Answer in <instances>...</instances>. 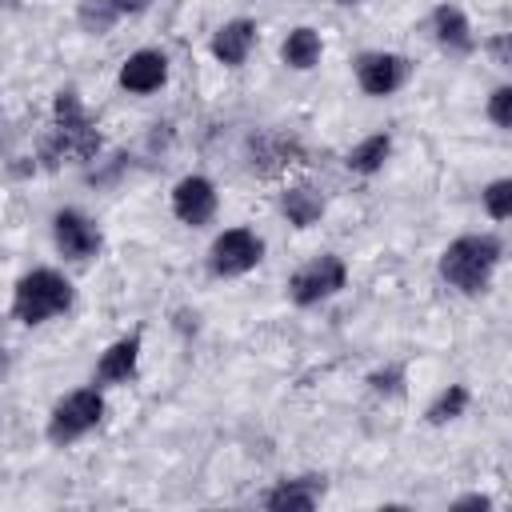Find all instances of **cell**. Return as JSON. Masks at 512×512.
Here are the masks:
<instances>
[{
  "label": "cell",
  "instance_id": "obj_1",
  "mask_svg": "<svg viewBox=\"0 0 512 512\" xmlns=\"http://www.w3.org/2000/svg\"><path fill=\"white\" fill-rule=\"evenodd\" d=\"M500 240L496 236H460L440 256V276L460 292H484L492 268L500 264Z\"/></svg>",
  "mask_w": 512,
  "mask_h": 512
},
{
  "label": "cell",
  "instance_id": "obj_2",
  "mask_svg": "<svg viewBox=\"0 0 512 512\" xmlns=\"http://www.w3.org/2000/svg\"><path fill=\"white\" fill-rule=\"evenodd\" d=\"M68 304H72V284L52 268H36V272L20 276L16 296H12V312L24 324H40V320L64 312Z\"/></svg>",
  "mask_w": 512,
  "mask_h": 512
},
{
  "label": "cell",
  "instance_id": "obj_3",
  "mask_svg": "<svg viewBox=\"0 0 512 512\" xmlns=\"http://www.w3.org/2000/svg\"><path fill=\"white\" fill-rule=\"evenodd\" d=\"M104 416V396L96 388H80L72 396H64L48 420V440L52 444H72L76 436H84L88 428H96Z\"/></svg>",
  "mask_w": 512,
  "mask_h": 512
},
{
  "label": "cell",
  "instance_id": "obj_4",
  "mask_svg": "<svg viewBox=\"0 0 512 512\" xmlns=\"http://www.w3.org/2000/svg\"><path fill=\"white\" fill-rule=\"evenodd\" d=\"M56 140H60L64 152H72L80 160L96 156V148H100V136H96L92 120L84 116V108H80V100H76L72 88L56 96Z\"/></svg>",
  "mask_w": 512,
  "mask_h": 512
},
{
  "label": "cell",
  "instance_id": "obj_5",
  "mask_svg": "<svg viewBox=\"0 0 512 512\" xmlns=\"http://www.w3.org/2000/svg\"><path fill=\"white\" fill-rule=\"evenodd\" d=\"M260 252H264V244H260L256 232H248V228H228V232L216 236V244H212V272H216V276H240V272L256 268Z\"/></svg>",
  "mask_w": 512,
  "mask_h": 512
},
{
  "label": "cell",
  "instance_id": "obj_6",
  "mask_svg": "<svg viewBox=\"0 0 512 512\" xmlns=\"http://www.w3.org/2000/svg\"><path fill=\"white\" fill-rule=\"evenodd\" d=\"M336 288H344V264L340 256H320L308 268H300L292 276V300L296 304H316L324 296H332Z\"/></svg>",
  "mask_w": 512,
  "mask_h": 512
},
{
  "label": "cell",
  "instance_id": "obj_7",
  "mask_svg": "<svg viewBox=\"0 0 512 512\" xmlns=\"http://www.w3.org/2000/svg\"><path fill=\"white\" fill-rule=\"evenodd\" d=\"M356 76L368 96H388L408 80V60L392 56V52H368L356 60Z\"/></svg>",
  "mask_w": 512,
  "mask_h": 512
},
{
  "label": "cell",
  "instance_id": "obj_8",
  "mask_svg": "<svg viewBox=\"0 0 512 512\" xmlns=\"http://www.w3.org/2000/svg\"><path fill=\"white\" fill-rule=\"evenodd\" d=\"M52 228H56V244H60V252L72 256V260H88V256L100 248V232H96V224H92L88 216H80L76 208L56 212Z\"/></svg>",
  "mask_w": 512,
  "mask_h": 512
},
{
  "label": "cell",
  "instance_id": "obj_9",
  "mask_svg": "<svg viewBox=\"0 0 512 512\" xmlns=\"http://www.w3.org/2000/svg\"><path fill=\"white\" fill-rule=\"evenodd\" d=\"M172 208L184 224H204L216 212V188L204 176H184L172 192Z\"/></svg>",
  "mask_w": 512,
  "mask_h": 512
},
{
  "label": "cell",
  "instance_id": "obj_10",
  "mask_svg": "<svg viewBox=\"0 0 512 512\" xmlns=\"http://www.w3.org/2000/svg\"><path fill=\"white\" fill-rule=\"evenodd\" d=\"M164 80H168V60L160 52H152V48L128 56L124 68H120V84L128 92H156Z\"/></svg>",
  "mask_w": 512,
  "mask_h": 512
},
{
  "label": "cell",
  "instance_id": "obj_11",
  "mask_svg": "<svg viewBox=\"0 0 512 512\" xmlns=\"http://www.w3.org/2000/svg\"><path fill=\"white\" fill-rule=\"evenodd\" d=\"M252 40H256V24H252V20H228V24L212 36V56H216L220 64H244Z\"/></svg>",
  "mask_w": 512,
  "mask_h": 512
},
{
  "label": "cell",
  "instance_id": "obj_12",
  "mask_svg": "<svg viewBox=\"0 0 512 512\" xmlns=\"http://www.w3.org/2000/svg\"><path fill=\"white\" fill-rule=\"evenodd\" d=\"M436 40L452 56H468L472 52V32H468V20H464L460 8H452V4H440L436 8Z\"/></svg>",
  "mask_w": 512,
  "mask_h": 512
},
{
  "label": "cell",
  "instance_id": "obj_13",
  "mask_svg": "<svg viewBox=\"0 0 512 512\" xmlns=\"http://www.w3.org/2000/svg\"><path fill=\"white\" fill-rule=\"evenodd\" d=\"M136 356H140V336H128V340H116L104 356H100V368H96V380L112 384V380H128L136 372Z\"/></svg>",
  "mask_w": 512,
  "mask_h": 512
},
{
  "label": "cell",
  "instance_id": "obj_14",
  "mask_svg": "<svg viewBox=\"0 0 512 512\" xmlns=\"http://www.w3.org/2000/svg\"><path fill=\"white\" fill-rule=\"evenodd\" d=\"M324 484L320 480H288V484H280L276 492H268V508L272 512H308V508H316V492H320Z\"/></svg>",
  "mask_w": 512,
  "mask_h": 512
},
{
  "label": "cell",
  "instance_id": "obj_15",
  "mask_svg": "<svg viewBox=\"0 0 512 512\" xmlns=\"http://www.w3.org/2000/svg\"><path fill=\"white\" fill-rule=\"evenodd\" d=\"M284 212H288V220H292L296 228H308V224L320 220L324 200H320V192H312V188H288V192H284Z\"/></svg>",
  "mask_w": 512,
  "mask_h": 512
},
{
  "label": "cell",
  "instance_id": "obj_16",
  "mask_svg": "<svg viewBox=\"0 0 512 512\" xmlns=\"http://www.w3.org/2000/svg\"><path fill=\"white\" fill-rule=\"evenodd\" d=\"M316 60H320V36H316L312 28L288 32V40H284V64H292V68H312Z\"/></svg>",
  "mask_w": 512,
  "mask_h": 512
},
{
  "label": "cell",
  "instance_id": "obj_17",
  "mask_svg": "<svg viewBox=\"0 0 512 512\" xmlns=\"http://www.w3.org/2000/svg\"><path fill=\"white\" fill-rule=\"evenodd\" d=\"M388 152H392V140L388 136H368L364 144H356L352 152H348V168L352 172H376L384 160H388Z\"/></svg>",
  "mask_w": 512,
  "mask_h": 512
},
{
  "label": "cell",
  "instance_id": "obj_18",
  "mask_svg": "<svg viewBox=\"0 0 512 512\" xmlns=\"http://www.w3.org/2000/svg\"><path fill=\"white\" fill-rule=\"evenodd\" d=\"M116 16H120V8L112 0H84V8H80V24L88 32H108Z\"/></svg>",
  "mask_w": 512,
  "mask_h": 512
},
{
  "label": "cell",
  "instance_id": "obj_19",
  "mask_svg": "<svg viewBox=\"0 0 512 512\" xmlns=\"http://www.w3.org/2000/svg\"><path fill=\"white\" fill-rule=\"evenodd\" d=\"M464 404H468V388L452 384V388H448V392H440V400L428 408V420H432V424H444V420L460 416V412H464Z\"/></svg>",
  "mask_w": 512,
  "mask_h": 512
},
{
  "label": "cell",
  "instance_id": "obj_20",
  "mask_svg": "<svg viewBox=\"0 0 512 512\" xmlns=\"http://www.w3.org/2000/svg\"><path fill=\"white\" fill-rule=\"evenodd\" d=\"M484 208H488L492 220H508V216H512V180H496V184H488V192H484Z\"/></svg>",
  "mask_w": 512,
  "mask_h": 512
},
{
  "label": "cell",
  "instance_id": "obj_21",
  "mask_svg": "<svg viewBox=\"0 0 512 512\" xmlns=\"http://www.w3.org/2000/svg\"><path fill=\"white\" fill-rule=\"evenodd\" d=\"M488 116L496 128H512V88H496L488 100Z\"/></svg>",
  "mask_w": 512,
  "mask_h": 512
},
{
  "label": "cell",
  "instance_id": "obj_22",
  "mask_svg": "<svg viewBox=\"0 0 512 512\" xmlns=\"http://www.w3.org/2000/svg\"><path fill=\"white\" fill-rule=\"evenodd\" d=\"M492 56H496L500 64H508V36H500V40H492Z\"/></svg>",
  "mask_w": 512,
  "mask_h": 512
},
{
  "label": "cell",
  "instance_id": "obj_23",
  "mask_svg": "<svg viewBox=\"0 0 512 512\" xmlns=\"http://www.w3.org/2000/svg\"><path fill=\"white\" fill-rule=\"evenodd\" d=\"M456 508H488V496H464V500H456Z\"/></svg>",
  "mask_w": 512,
  "mask_h": 512
},
{
  "label": "cell",
  "instance_id": "obj_24",
  "mask_svg": "<svg viewBox=\"0 0 512 512\" xmlns=\"http://www.w3.org/2000/svg\"><path fill=\"white\" fill-rule=\"evenodd\" d=\"M112 4H116L120 12H124V8H128V12H140V8L148 4V0H112Z\"/></svg>",
  "mask_w": 512,
  "mask_h": 512
},
{
  "label": "cell",
  "instance_id": "obj_25",
  "mask_svg": "<svg viewBox=\"0 0 512 512\" xmlns=\"http://www.w3.org/2000/svg\"><path fill=\"white\" fill-rule=\"evenodd\" d=\"M0 372H4V348H0Z\"/></svg>",
  "mask_w": 512,
  "mask_h": 512
},
{
  "label": "cell",
  "instance_id": "obj_26",
  "mask_svg": "<svg viewBox=\"0 0 512 512\" xmlns=\"http://www.w3.org/2000/svg\"><path fill=\"white\" fill-rule=\"evenodd\" d=\"M340 4H356V0H340Z\"/></svg>",
  "mask_w": 512,
  "mask_h": 512
}]
</instances>
